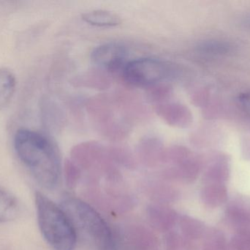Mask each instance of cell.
I'll return each mask as SVG.
<instances>
[{
  "mask_svg": "<svg viewBox=\"0 0 250 250\" xmlns=\"http://www.w3.org/2000/svg\"><path fill=\"white\" fill-rule=\"evenodd\" d=\"M15 150L26 168L42 187L53 189L61 176V159L55 144L42 134L28 129L15 136Z\"/></svg>",
  "mask_w": 250,
  "mask_h": 250,
  "instance_id": "1",
  "label": "cell"
},
{
  "mask_svg": "<svg viewBox=\"0 0 250 250\" xmlns=\"http://www.w3.org/2000/svg\"><path fill=\"white\" fill-rule=\"evenodd\" d=\"M40 230L48 245L54 250H74L77 231L62 208L43 194L35 195Z\"/></svg>",
  "mask_w": 250,
  "mask_h": 250,
  "instance_id": "2",
  "label": "cell"
},
{
  "mask_svg": "<svg viewBox=\"0 0 250 250\" xmlns=\"http://www.w3.org/2000/svg\"><path fill=\"white\" fill-rule=\"evenodd\" d=\"M62 204L76 230L84 234L97 250H117L111 228L93 207L71 196H66Z\"/></svg>",
  "mask_w": 250,
  "mask_h": 250,
  "instance_id": "3",
  "label": "cell"
},
{
  "mask_svg": "<svg viewBox=\"0 0 250 250\" xmlns=\"http://www.w3.org/2000/svg\"><path fill=\"white\" fill-rule=\"evenodd\" d=\"M176 68L159 59L140 58L129 61L123 71L125 82L139 88H152L173 77Z\"/></svg>",
  "mask_w": 250,
  "mask_h": 250,
  "instance_id": "4",
  "label": "cell"
},
{
  "mask_svg": "<svg viewBox=\"0 0 250 250\" xmlns=\"http://www.w3.org/2000/svg\"><path fill=\"white\" fill-rule=\"evenodd\" d=\"M128 50L119 43H108L96 47L91 54V60L98 68L108 73L122 72L128 63Z\"/></svg>",
  "mask_w": 250,
  "mask_h": 250,
  "instance_id": "5",
  "label": "cell"
},
{
  "mask_svg": "<svg viewBox=\"0 0 250 250\" xmlns=\"http://www.w3.org/2000/svg\"><path fill=\"white\" fill-rule=\"evenodd\" d=\"M155 111L167 124L175 128L185 129L192 121L190 110L181 103L169 100L156 104Z\"/></svg>",
  "mask_w": 250,
  "mask_h": 250,
  "instance_id": "6",
  "label": "cell"
},
{
  "mask_svg": "<svg viewBox=\"0 0 250 250\" xmlns=\"http://www.w3.org/2000/svg\"><path fill=\"white\" fill-rule=\"evenodd\" d=\"M233 48L231 44L224 40L208 39L200 42L195 51L203 57H221L231 53Z\"/></svg>",
  "mask_w": 250,
  "mask_h": 250,
  "instance_id": "7",
  "label": "cell"
},
{
  "mask_svg": "<svg viewBox=\"0 0 250 250\" xmlns=\"http://www.w3.org/2000/svg\"><path fill=\"white\" fill-rule=\"evenodd\" d=\"M82 19L86 23L99 27H113L122 23L121 18L118 15L104 10H91L83 13Z\"/></svg>",
  "mask_w": 250,
  "mask_h": 250,
  "instance_id": "8",
  "label": "cell"
},
{
  "mask_svg": "<svg viewBox=\"0 0 250 250\" xmlns=\"http://www.w3.org/2000/svg\"><path fill=\"white\" fill-rule=\"evenodd\" d=\"M109 73L102 69L89 70L76 78L78 86L87 87L94 89H107L111 85Z\"/></svg>",
  "mask_w": 250,
  "mask_h": 250,
  "instance_id": "9",
  "label": "cell"
},
{
  "mask_svg": "<svg viewBox=\"0 0 250 250\" xmlns=\"http://www.w3.org/2000/svg\"><path fill=\"white\" fill-rule=\"evenodd\" d=\"M16 85L14 74L8 69H0V108H4L10 104L16 91Z\"/></svg>",
  "mask_w": 250,
  "mask_h": 250,
  "instance_id": "10",
  "label": "cell"
},
{
  "mask_svg": "<svg viewBox=\"0 0 250 250\" xmlns=\"http://www.w3.org/2000/svg\"><path fill=\"white\" fill-rule=\"evenodd\" d=\"M19 212V204L16 198L0 189V223L13 221Z\"/></svg>",
  "mask_w": 250,
  "mask_h": 250,
  "instance_id": "11",
  "label": "cell"
},
{
  "mask_svg": "<svg viewBox=\"0 0 250 250\" xmlns=\"http://www.w3.org/2000/svg\"><path fill=\"white\" fill-rule=\"evenodd\" d=\"M202 198L210 206L217 207L227 201V189L223 183L208 184L203 190Z\"/></svg>",
  "mask_w": 250,
  "mask_h": 250,
  "instance_id": "12",
  "label": "cell"
},
{
  "mask_svg": "<svg viewBox=\"0 0 250 250\" xmlns=\"http://www.w3.org/2000/svg\"><path fill=\"white\" fill-rule=\"evenodd\" d=\"M229 168L223 163L214 164L208 170L206 179L208 182L214 183H223L229 178Z\"/></svg>",
  "mask_w": 250,
  "mask_h": 250,
  "instance_id": "13",
  "label": "cell"
},
{
  "mask_svg": "<svg viewBox=\"0 0 250 250\" xmlns=\"http://www.w3.org/2000/svg\"><path fill=\"white\" fill-rule=\"evenodd\" d=\"M229 216L233 224L237 227L245 230V227H248L250 223V219L248 214L244 210L237 207H232L229 211Z\"/></svg>",
  "mask_w": 250,
  "mask_h": 250,
  "instance_id": "14",
  "label": "cell"
},
{
  "mask_svg": "<svg viewBox=\"0 0 250 250\" xmlns=\"http://www.w3.org/2000/svg\"><path fill=\"white\" fill-rule=\"evenodd\" d=\"M238 101L243 110L250 114V91L241 94Z\"/></svg>",
  "mask_w": 250,
  "mask_h": 250,
  "instance_id": "15",
  "label": "cell"
},
{
  "mask_svg": "<svg viewBox=\"0 0 250 250\" xmlns=\"http://www.w3.org/2000/svg\"><path fill=\"white\" fill-rule=\"evenodd\" d=\"M245 24L250 27V16L249 17L246 18V19H245Z\"/></svg>",
  "mask_w": 250,
  "mask_h": 250,
  "instance_id": "16",
  "label": "cell"
}]
</instances>
